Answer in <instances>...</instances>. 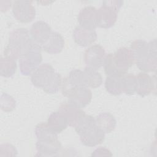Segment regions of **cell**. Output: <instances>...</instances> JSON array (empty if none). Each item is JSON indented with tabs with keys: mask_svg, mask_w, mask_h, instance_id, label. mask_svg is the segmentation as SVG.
<instances>
[{
	"mask_svg": "<svg viewBox=\"0 0 157 157\" xmlns=\"http://www.w3.org/2000/svg\"><path fill=\"white\" fill-rule=\"evenodd\" d=\"M156 40L149 42L142 39L136 40L131 45L134 63L144 72H155L157 68Z\"/></svg>",
	"mask_w": 157,
	"mask_h": 157,
	"instance_id": "6da1fadb",
	"label": "cell"
},
{
	"mask_svg": "<svg viewBox=\"0 0 157 157\" xmlns=\"http://www.w3.org/2000/svg\"><path fill=\"white\" fill-rule=\"evenodd\" d=\"M34 42L26 28H20L12 31L7 45L4 48V56L20 59L33 45Z\"/></svg>",
	"mask_w": 157,
	"mask_h": 157,
	"instance_id": "7a4b0ae2",
	"label": "cell"
},
{
	"mask_svg": "<svg viewBox=\"0 0 157 157\" xmlns=\"http://www.w3.org/2000/svg\"><path fill=\"white\" fill-rule=\"evenodd\" d=\"M123 4L122 1H105L98 9V27L107 29L116 22L117 14Z\"/></svg>",
	"mask_w": 157,
	"mask_h": 157,
	"instance_id": "3957f363",
	"label": "cell"
},
{
	"mask_svg": "<svg viewBox=\"0 0 157 157\" xmlns=\"http://www.w3.org/2000/svg\"><path fill=\"white\" fill-rule=\"evenodd\" d=\"M41 49V47L34 42L31 48L19 59L20 71L23 75H31L40 66L42 61Z\"/></svg>",
	"mask_w": 157,
	"mask_h": 157,
	"instance_id": "277c9868",
	"label": "cell"
},
{
	"mask_svg": "<svg viewBox=\"0 0 157 157\" xmlns=\"http://www.w3.org/2000/svg\"><path fill=\"white\" fill-rule=\"evenodd\" d=\"M12 13L21 23H29L36 17L35 7L31 1H15L12 4Z\"/></svg>",
	"mask_w": 157,
	"mask_h": 157,
	"instance_id": "5b68a950",
	"label": "cell"
},
{
	"mask_svg": "<svg viewBox=\"0 0 157 157\" xmlns=\"http://www.w3.org/2000/svg\"><path fill=\"white\" fill-rule=\"evenodd\" d=\"M105 56V51L103 47L94 44L85 50L84 61L87 67L98 70L103 66Z\"/></svg>",
	"mask_w": 157,
	"mask_h": 157,
	"instance_id": "8992f818",
	"label": "cell"
},
{
	"mask_svg": "<svg viewBox=\"0 0 157 157\" xmlns=\"http://www.w3.org/2000/svg\"><path fill=\"white\" fill-rule=\"evenodd\" d=\"M55 74L54 68L50 64H40L31 75V81L34 86L42 89L51 81Z\"/></svg>",
	"mask_w": 157,
	"mask_h": 157,
	"instance_id": "52a82bcc",
	"label": "cell"
},
{
	"mask_svg": "<svg viewBox=\"0 0 157 157\" xmlns=\"http://www.w3.org/2000/svg\"><path fill=\"white\" fill-rule=\"evenodd\" d=\"M113 56L116 67L121 75H125L129 67L134 63V58L131 48L120 47L113 54Z\"/></svg>",
	"mask_w": 157,
	"mask_h": 157,
	"instance_id": "ba28073f",
	"label": "cell"
},
{
	"mask_svg": "<svg viewBox=\"0 0 157 157\" xmlns=\"http://www.w3.org/2000/svg\"><path fill=\"white\" fill-rule=\"evenodd\" d=\"M77 20L80 26L95 30L98 27V9L92 6L83 7L79 12Z\"/></svg>",
	"mask_w": 157,
	"mask_h": 157,
	"instance_id": "9c48e42d",
	"label": "cell"
},
{
	"mask_svg": "<svg viewBox=\"0 0 157 157\" xmlns=\"http://www.w3.org/2000/svg\"><path fill=\"white\" fill-rule=\"evenodd\" d=\"M52 33L50 26L44 21L34 22L30 28V35L34 42L40 47Z\"/></svg>",
	"mask_w": 157,
	"mask_h": 157,
	"instance_id": "30bf717a",
	"label": "cell"
},
{
	"mask_svg": "<svg viewBox=\"0 0 157 157\" xmlns=\"http://www.w3.org/2000/svg\"><path fill=\"white\" fill-rule=\"evenodd\" d=\"M73 37L75 42L82 47H88L93 44L97 39L95 30H90L77 26L73 31Z\"/></svg>",
	"mask_w": 157,
	"mask_h": 157,
	"instance_id": "8fae6325",
	"label": "cell"
},
{
	"mask_svg": "<svg viewBox=\"0 0 157 157\" xmlns=\"http://www.w3.org/2000/svg\"><path fill=\"white\" fill-rule=\"evenodd\" d=\"M37 155L54 156L61 149V144L58 139L49 140H37L36 143Z\"/></svg>",
	"mask_w": 157,
	"mask_h": 157,
	"instance_id": "7c38bea8",
	"label": "cell"
},
{
	"mask_svg": "<svg viewBox=\"0 0 157 157\" xmlns=\"http://www.w3.org/2000/svg\"><path fill=\"white\" fill-rule=\"evenodd\" d=\"M136 92L140 96L149 95L155 89V82L153 78L146 72H140L136 75Z\"/></svg>",
	"mask_w": 157,
	"mask_h": 157,
	"instance_id": "4fadbf2b",
	"label": "cell"
},
{
	"mask_svg": "<svg viewBox=\"0 0 157 157\" xmlns=\"http://www.w3.org/2000/svg\"><path fill=\"white\" fill-rule=\"evenodd\" d=\"M64 44V39L61 34L58 32L52 31L49 37L41 45V48L49 54H57L63 50Z\"/></svg>",
	"mask_w": 157,
	"mask_h": 157,
	"instance_id": "5bb4252c",
	"label": "cell"
},
{
	"mask_svg": "<svg viewBox=\"0 0 157 157\" xmlns=\"http://www.w3.org/2000/svg\"><path fill=\"white\" fill-rule=\"evenodd\" d=\"M58 111L61 112L67 118L68 124L70 126H74L77 120L85 112L80 108L74 104L67 101L63 103L58 109Z\"/></svg>",
	"mask_w": 157,
	"mask_h": 157,
	"instance_id": "9a60e30c",
	"label": "cell"
},
{
	"mask_svg": "<svg viewBox=\"0 0 157 157\" xmlns=\"http://www.w3.org/2000/svg\"><path fill=\"white\" fill-rule=\"evenodd\" d=\"M105 139V132L97 125L91 130L80 136L82 144L87 147H94L102 142Z\"/></svg>",
	"mask_w": 157,
	"mask_h": 157,
	"instance_id": "2e32d148",
	"label": "cell"
},
{
	"mask_svg": "<svg viewBox=\"0 0 157 157\" xmlns=\"http://www.w3.org/2000/svg\"><path fill=\"white\" fill-rule=\"evenodd\" d=\"M92 98V93L88 87H78L68 101L82 109L88 105Z\"/></svg>",
	"mask_w": 157,
	"mask_h": 157,
	"instance_id": "e0dca14e",
	"label": "cell"
},
{
	"mask_svg": "<svg viewBox=\"0 0 157 157\" xmlns=\"http://www.w3.org/2000/svg\"><path fill=\"white\" fill-rule=\"evenodd\" d=\"M47 123L57 134L63 132L69 125L67 118L58 110L52 113L49 115Z\"/></svg>",
	"mask_w": 157,
	"mask_h": 157,
	"instance_id": "ac0fdd59",
	"label": "cell"
},
{
	"mask_svg": "<svg viewBox=\"0 0 157 157\" xmlns=\"http://www.w3.org/2000/svg\"><path fill=\"white\" fill-rule=\"evenodd\" d=\"M96 125L105 133H110L116 127L115 117L109 112L100 113L95 118Z\"/></svg>",
	"mask_w": 157,
	"mask_h": 157,
	"instance_id": "d6986e66",
	"label": "cell"
},
{
	"mask_svg": "<svg viewBox=\"0 0 157 157\" xmlns=\"http://www.w3.org/2000/svg\"><path fill=\"white\" fill-rule=\"evenodd\" d=\"M96 126V119L93 117L84 113L76 121L74 127L78 135H83Z\"/></svg>",
	"mask_w": 157,
	"mask_h": 157,
	"instance_id": "ffe728a7",
	"label": "cell"
},
{
	"mask_svg": "<svg viewBox=\"0 0 157 157\" xmlns=\"http://www.w3.org/2000/svg\"><path fill=\"white\" fill-rule=\"evenodd\" d=\"M86 87L96 88L102 83V77L99 72L94 69L86 66L83 70Z\"/></svg>",
	"mask_w": 157,
	"mask_h": 157,
	"instance_id": "44dd1931",
	"label": "cell"
},
{
	"mask_svg": "<svg viewBox=\"0 0 157 157\" xmlns=\"http://www.w3.org/2000/svg\"><path fill=\"white\" fill-rule=\"evenodd\" d=\"M123 76L110 75L106 77L104 86L106 91L109 93L114 96H118L121 94L123 92L121 86V78Z\"/></svg>",
	"mask_w": 157,
	"mask_h": 157,
	"instance_id": "7402d4cb",
	"label": "cell"
},
{
	"mask_svg": "<svg viewBox=\"0 0 157 157\" xmlns=\"http://www.w3.org/2000/svg\"><path fill=\"white\" fill-rule=\"evenodd\" d=\"M17 63L15 59L7 57H1L0 61V74L4 77H10L16 72Z\"/></svg>",
	"mask_w": 157,
	"mask_h": 157,
	"instance_id": "603a6c76",
	"label": "cell"
},
{
	"mask_svg": "<svg viewBox=\"0 0 157 157\" xmlns=\"http://www.w3.org/2000/svg\"><path fill=\"white\" fill-rule=\"evenodd\" d=\"M35 134L37 140H49L58 139V134L55 133L45 123L37 124L35 127Z\"/></svg>",
	"mask_w": 157,
	"mask_h": 157,
	"instance_id": "cb8c5ba5",
	"label": "cell"
},
{
	"mask_svg": "<svg viewBox=\"0 0 157 157\" xmlns=\"http://www.w3.org/2000/svg\"><path fill=\"white\" fill-rule=\"evenodd\" d=\"M122 91L128 95L134 94L136 90V77L132 74H126L121 78Z\"/></svg>",
	"mask_w": 157,
	"mask_h": 157,
	"instance_id": "d4e9b609",
	"label": "cell"
},
{
	"mask_svg": "<svg viewBox=\"0 0 157 157\" xmlns=\"http://www.w3.org/2000/svg\"><path fill=\"white\" fill-rule=\"evenodd\" d=\"M67 78L70 83L76 87H86L83 71L73 69L69 72Z\"/></svg>",
	"mask_w": 157,
	"mask_h": 157,
	"instance_id": "484cf974",
	"label": "cell"
},
{
	"mask_svg": "<svg viewBox=\"0 0 157 157\" xmlns=\"http://www.w3.org/2000/svg\"><path fill=\"white\" fill-rule=\"evenodd\" d=\"M104 68L105 74L107 76L110 75H121L118 70L117 69L116 65L114 63L113 53H109L106 55L104 63Z\"/></svg>",
	"mask_w": 157,
	"mask_h": 157,
	"instance_id": "4316f807",
	"label": "cell"
},
{
	"mask_svg": "<svg viewBox=\"0 0 157 157\" xmlns=\"http://www.w3.org/2000/svg\"><path fill=\"white\" fill-rule=\"evenodd\" d=\"M62 78L59 74L55 72L53 77L49 83L43 88V90L48 94H55L61 88L62 83Z\"/></svg>",
	"mask_w": 157,
	"mask_h": 157,
	"instance_id": "83f0119b",
	"label": "cell"
},
{
	"mask_svg": "<svg viewBox=\"0 0 157 157\" xmlns=\"http://www.w3.org/2000/svg\"><path fill=\"white\" fill-rule=\"evenodd\" d=\"M1 108L4 112H11L16 106V101L12 96L6 93H3L1 96Z\"/></svg>",
	"mask_w": 157,
	"mask_h": 157,
	"instance_id": "f1b7e54d",
	"label": "cell"
},
{
	"mask_svg": "<svg viewBox=\"0 0 157 157\" xmlns=\"http://www.w3.org/2000/svg\"><path fill=\"white\" fill-rule=\"evenodd\" d=\"M17 150L16 148L9 143L2 144L0 146V156H17Z\"/></svg>",
	"mask_w": 157,
	"mask_h": 157,
	"instance_id": "f546056e",
	"label": "cell"
},
{
	"mask_svg": "<svg viewBox=\"0 0 157 157\" xmlns=\"http://www.w3.org/2000/svg\"><path fill=\"white\" fill-rule=\"evenodd\" d=\"M91 156H112V153L107 148L100 147L94 150L91 153Z\"/></svg>",
	"mask_w": 157,
	"mask_h": 157,
	"instance_id": "4dcf8cb0",
	"label": "cell"
}]
</instances>
